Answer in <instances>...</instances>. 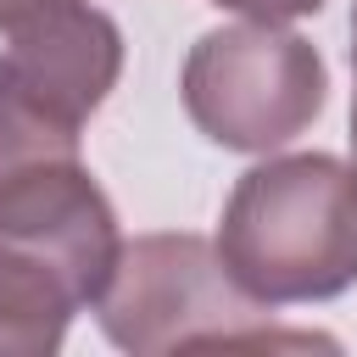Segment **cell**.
<instances>
[{
	"mask_svg": "<svg viewBox=\"0 0 357 357\" xmlns=\"http://www.w3.org/2000/svg\"><path fill=\"white\" fill-rule=\"evenodd\" d=\"M50 6H67V0H0V33H6V28H17L22 17L50 11Z\"/></svg>",
	"mask_w": 357,
	"mask_h": 357,
	"instance_id": "9",
	"label": "cell"
},
{
	"mask_svg": "<svg viewBox=\"0 0 357 357\" xmlns=\"http://www.w3.org/2000/svg\"><path fill=\"white\" fill-rule=\"evenodd\" d=\"M223 11H240V17H257V22H290V17H312L324 11V0H212Z\"/></svg>",
	"mask_w": 357,
	"mask_h": 357,
	"instance_id": "8",
	"label": "cell"
},
{
	"mask_svg": "<svg viewBox=\"0 0 357 357\" xmlns=\"http://www.w3.org/2000/svg\"><path fill=\"white\" fill-rule=\"evenodd\" d=\"M351 73H357V6H351ZM357 95V89H351Z\"/></svg>",
	"mask_w": 357,
	"mask_h": 357,
	"instance_id": "10",
	"label": "cell"
},
{
	"mask_svg": "<svg viewBox=\"0 0 357 357\" xmlns=\"http://www.w3.org/2000/svg\"><path fill=\"white\" fill-rule=\"evenodd\" d=\"M178 89L190 123L212 145L268 156L318 123L329 100V67L301 33L245 17L190 45Z\"/></svg>",
	"mask_w": 357,
	"mask_h": 357,
	"instance_id": "3",
	"label": "cell"
},
{
	"mask_svg": "<svg viewBox=\"0 0 357 357\" xmlns=\"http://www.w3.org/2000/svg\"><path fill=\"white\" fill-rule=\"evenodd\" d=\"M50 106H61L73 123H89L100 112V100L117 89L123 73V33L106 11L67 0L50 6L39 17H22L17 28H6V50H0Z\"/></svg>",
	"mask_w": 357,
	"mask_h": 357,
	"instance_id": "5",
	"label": "cell"
},
{
	"mask_svg": "<svg viewBox=\"0 0 357 357\" xmlns=\"http://www.w3.org/2000/svg\"><path fill=\"white\" fill-rule=\"evenodd\" d=\"M84 123H73L61 106H50L6 56H0V184H11L28 167L73 162Z\"/></svg>",
	"mask_w": 357,
	"mask_h": 357,
	"instance_id": "7",
	"label": "cell"
},
{
	"mask_svg": "<svg viewBox=\"0 0 357 357\" xmlns=\"http://www.w3.org/2000/svg\"><path fill=\"white\" fill-rule=\"evenodd\" d=\"M218 251L268 307L329 301L357 284V167L340 156H268L229 190Z\"/></svg>",
	"mask_w": 357,
	"mask_h": 357,
	"instance_id": "1",
	"label": "cell"
},
{
	"mask_svg": "<svg viewBox=\"0 0 357 357\" xmlns=\"http://www.w3.org/2000/svg\"><path fill=\"white\" fill-rule=\"evenodd\" d=\"M351 151H357V95H351Z\"/></svg>",
	"mask_w": 357,
	"mask_h": 357,
	"instance_id": "11",
	"label": "cell"
},
{
	"mask_svg": "<svg viewBox=\"0 0 357 357\" xmlns=\"http://www.w3.org/2000/svg\"><path fill=\"white\" fill-rule=\"evenodd\" d=\"M100 329L117 351L162 357L178 346H312L318 335H279L201 234H139L123 245L100 301ZM329 346V340H324Z\"/></svg>",
	"mask_w": 357,
	"mask_h": 357,
	"instance_id": "2",
	"label": "cell"
},
{
	"mask_svg": "<svg viewBox=\"0 0 357 357\" xmlns=\"http://www.w3.org/2000/svg\"><path fill=\"white\" fill-rule=\"evenodd\" d=\"M78 290L33 251L0 240V357H50L67 340Z\"/></svg>",
	"mask_w": 357,
	"mask_h": 357,
	"instance_id": "6",
	"label": "cell"
},
{
	"mask_svg": "<svg viewBox=\"0 0 357 357\" xmlns=\"http://www.w3.org/2000/svg\"><path fill=\"white\" fill-rule=\"evenodd\" d=\"M0 240L45 257L78 290L84 307L100 301V290L123 257L117 212H112L106 190L89 178L84 156L45 162V167H28L11 184H0Z\"/></svg>",
	"mask_w": 357,
	"mask_h": 357,
	"instance_id": "4",
	"label": "cell"
}]
</instances>
